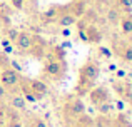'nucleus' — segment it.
Instances as JSON below:
<instances>
[{"mask_svg":"<svg viewBox=\"0 0 132 127\" xmlns=\"http://www.w3.org/2000/svg\"><path fill=\"white\" fill-rule=\"evenodd\" d=\"M5 102L0 100V127H5L7 124V117H5Z\"/></svg>","mask_w":132,"mask_h":127,"instance_id":"obj_26","label":"nucleus"},{"mask_svg":"<svg viewBox=\"0 0 132 127\" xmlns=\"http://www.w3.org/2000/svg\"><path fill=\"white\" fill-rule=\"evenodd\" d=\"M75 22H77V19L67 10V7L62 9L60 15L57 17V20H55V23H57L59 27H72V25H75Z\"/></svg>","mask_w":132,"mask_h":127,"instance_id":"obj_11","label":"nucleus"},{"mask_svg":"<svg viewBox=\"0 0 132 127\" xmlns=\"http://www.w3.org/2000/svg\"><path fill=\"white\" fill-rule=\"evenodd\" d=\"M0 77H2V69H0Z\"/></svg>","mask_w":132,"mask_h":127,"instance_id":"obj_39","label":"nucleus"},{"mask_svg":"<svg viewBox=\"0 0 132 127\" xmlns=\"http://www.w3.org/2000/svg\"><path fill=\"white\" fill-rule=\"evenodd\" d=\"M48 55H50L52 59H55V60H65V49H62L60 45H55V47H52V50H50Z\"/></svg>","mask_w":132,"mask_h":127,"instance_id":"obj_21","label":"nucleus"},{"mask_svg":"<svg viewBox=\"0 0 132 127\" xmlns=\"http://www.w3.org/2000/svg\"><path fill=\"white\" fill-rule=\"evenodd\" d=\"M7 95H9V92H7V89L5 87H3V85L2 84H0V100H5V99H7Z\"/></svg>","mask_w":132,"mask_h":127,"instance_id":"obj_31","label":"nucleus"},{"mask_svg":"<svg viewBox=\"0 0 132 127\" xmlns=\"http://www.w3.org/2000/svg\"><path fill=\"white\" fill-rule=\"evenodd\" d=\"M7 100H9V102H7L9 107L15 109V111H19V112H23L25 107H27V102H25V99H23V95L20 94V92L9 94V95H7Z\"/></svg>","mask_w":132,"mask_h":127,"instance_id":"obj_9","label":"nucleus"},{"mask_svg":"<svg viewBox=\"0 0 132 127\" xmlns=\"http://www.w3.org/2000/svg\"><path fill=\"white\" fill-rule=\"evenodd\" d=\"M27 84H29L32 94L37 97V102L42 100L45 95L48 94V85L44 80H40V79H27Z\"/></svg>","mask_w":132,"mask_h":127,"instance_id":"obj_6","label":"nucleus"},{"mask_svg":"<svg viewBox=\"0 0 132 127\" xmlns=\"http://www.w3.org/2000/svg\"><path fill=\"white\" fill-rule=\"evenodd\" d=\"M69 127H94V117L90 114H82L75 121L69 122Z\"/></svg>","mask_w":132,"mask_h":127,"instance_id":"obj_13","label":"nucleus"},{"mask_svg":"<svg viewBox=\"0 0 132 127\" xmlns=\"http://www.w3.org/2000/svg\"><path fill=\"white\" fill-rule=\"evenodd\" d=\"M114 127H132V122L129 121V117L124 112H119L117 117L114 119Z\"/></svg>","mask_w":132,"mask_h":127,"instance_id":"obj_20","label":"nucleus"},{"mask_svg":"<svg viewBox=\"0 0 132 127\" xmlns=\"http://www.w3.org/2000/svg\"><path fill=\"white\" fill-rule=\"evenodd\" d=\"M85 35H87L89 44H100L102 42V30L95 23H87L85 27Z\"/></svg>","mask_w":132,"mask_h":127,"instance_id":"obj_10","label":"nucleus"},{"mask_svg":"<svg viewBox=\"0 0 132 127\" xmlns=\"http://www.w3.org/2000/svg\"><path fill=\"white\" fill-rule=\"evenodd\" d=\"M22 80V75L19 72H15L12 67H3L2 69V77H0V84L7 89L9 94L19 92V85Z\"/></svg>","mask_w":132,"mask_h":127,"instance_id":"obj_4","label":"nucleus"},{"mask_svg":"<svg viewBox=\"0 0 132 127\" xmlns=\"http://www.w3.org/2000/svg\"><path fill=\"white\" fill-rule=\"evenodd\" d=\"M119 25H120V30H122L124 35H129V33L132 32V13H126V15H122Z\"/></svg>","mask_w":132,"mask_h":127,"instance_id":"obj_16","label":"nucleus"},{"mask_svg":"<svg viewBox=\"0 0 132 127\" xmlns=\"http://www.w3.org/2000/svg\"><path fill=\"white\" fill-rule=\"evenodd\" d=\"M97 112H99L100 115H110L116 109H114V102L112 100H107V102H102V104L97 105Z\"/></svg>","mask_w":132,"mask_h":127,"instance_id":"obj_19","label":"nucleus"},{"mask_svg":"<svg viewBox=\"0 0 132 127\" xmlns=\"http://www.w3.org/2000/svg\"><path fill=\"white\" fill-rule=\"evenodd\" d=\"M117 7L126 13H132V0H117Z\"/></svg>","mask_w":132,"mask_h":127,"instance_id":"obj_24","label":"nucleus"},{"mask_svg":"<svg viewBox=\"0 0 132 127\" xmlns=\"http://www.w3.org/2000/svg\"><path fill=\"white\" fill-rule=\"evenodd\" d=\"M100 75V67L95 60H87L80 69H79V80L75 85L77 95H87L89 90L95 85L97 79Z\"/></svg>","mask_w":132,"mask_h":127,"instance_id":"obj_1","label":"nucleus"},{"mask_svg":"<svg viewBox=\"0 0 132 127\" xmlns=\"http://www.w3.org/2000/svg\"><path fill=\"white\" fill-rule=\"evenodd\" d=\"M10 3H12V7L17 9V10L25 9V0H10Z\"/></svg>","mask_w":132,"mask_h":127,"instance_id":"obj_28","label":"nucleus"},{"mask_svg":"<svg viewBox=\"0 0 132 127\" xmlns=\"http://www.w3.org/2000/svg\"><path fill=\"white\" fill-rule=\"evenodd\" d=\"M112 89H114V92H116L119 97H122L124 92H126V82H122V80H114L112 82Z\"/></svg>","mask_w":132,"mask_h":127,"instance_id":"obj_22","label":"nucleus"},{"mask_svg":"<svg viewBox=\"0 0 132 127\" xmlns=\"http://www.w3.org/2000/svg\"><path fill=\"white\" fill-rule=\"evenodd\" d=\"M25 127H48V125H47V122H45L42 117L32 114V115H29V117H27Z\"/></svg>","mask_w":132,"mask_h":127,"instance_id":"obj_18","label":"nucleus"},{"mask_svg":"<svg viewBox=\"0 0 132 127\" xmlns=\"http://www.w3.org/2000/svg\"><path fill=\"white\" fill-rule=\"evenodd\" d=\"M109 70H110V72H116V70H117V65H116V64H110V65H109Z\"/></svg>","mask_w":132,"mask_h":127,"instance_id":"obj_36","label":"nucleus"},{"mask_svg":"<svg viewBox=\"0 0 132 127\" xmlns=\"http://www.w3.org/2000/svg\"><path fill=\"white\" fill-rule=\"evenodd\" d=\"M114 109H117V112H124V109H126V102H124L122 99H117L116 104H114Z\"/></svg>","mask_w":132,"mask_h":127,"instance_id":"obj_29","label":"nucleus"},{"mask_svg":"<svg viewBox=\"0 0 132 127\" xmlns=\"http://www.w3.org/2000/svg\"><path fill=\"white\" fill-rule=\"evenodd\" d=\"M127 37V44H130V45H132V32L129 33V35H126Z\"/></svg>","mask_w":132,"mask_h":127,"instance_id":"obj_37","label":"nucleus"},{"mask_svg":"<svg viewBox=\"0 0 132 127\" xmlns=\"http://www.w3.org/2000/svg\"><path fill=\"white\" fill-rule=\"evenodd\" d=\"M107 22L110 23V25H119L120 19H122V10L119 9V7H110L109 10H107V15H105Z\"/></svg>","mask_w":132,"mask_h":127,"instance_id":"obj_14","label":"nucleus"},{"mask_svg":"<svg viewBox=\"0 0 132 127\" xmlns=\"http://www.w3.org/2000/svg\"><path fill=\"white\" fill-rule=\"evenodd\" d=\"M94 127H114V119L110 115H97L94 117Z\"/></svg>","mask_w":132,"mask_h":127,"instance_id":"obj_17","label":"nucleus"},{"mask_svg":"<svg viewBox=\"0 0 132 127\" xmlns=\"http://www.w3.org/2000/svg\"><path fill=\"white\" fill-rule=\"evenodd\" d=\"M70 45H72L70 42H62V44H60V47H62V49H69Z\"/></svg>","mask_w":132,"mask_h":127,"instance_id":"obj_35","label":"nucleus"},{"mask_svg":"<svg viewBox=\"0 0 132 127\" xmlns=\"http://www.w3.org/2000/svg\"><path fill=\"white\" fill-rule=\"evenodd\" d=\"M67 72V64L65 60H55L48 54H45V64L42 69V75L50 80H60Z\"/></svg>","mask_w":132,"mask_h":127,"instance_id":"obj_2","label":"nucleus"},{"mask_svg":"<svg viewBox=\"0 0 132 127\" xmlns=\"http://www.w3.org/2000/svg\"><path fill=\"white\" fill-rule=\"evenodd\" d=\"M82 114H85V105H84V102H82L80 97H70L62 105V115H64L69 122L75 121V119Z\"/></svg>","mask_w":132,"mask_h":127,"instance_id":"obj_3","label":"nucleus"},{"mask_svg":"<svg viewBox=\"0 0 132 127\" xmlns=\"http://www.w3.org/2000/svg\"><path fill=\"white\" fill-rule=\"evenodd\" d=\"M79 37H80L82 42H87V35H85V30H79Z\"/></svg>","mask_w":132,"mask_h":127,"instance_id":"obj_33","label":"nucleus"},{"mask_svg":"<svg viewBox=\"0 0 132 127\" xmlns=\"http://www.w3.org/2000/svg\"><path fill=\"white\" fill-rule=\"evenodd\" d=\"M15 47L22 54H29L32 49V33L29 32H19V37L15 39Z\"/></svg>","mask_w":132,"mask_h":127,"instance_id":"obj_8","label":"nucleus"},{"mask_svg":"<svg viewBox=\"0 0 132 127\" xmlns=\"http://www.w3.org/2000/svg\"><path fill=\"white\" fill-rule=\"evenodd\" d=\"M19 32H20V30L13 29V27H9V29H7V39L13 44V42H15V39L19 37Z\"/></svg>","mask_w":132,"mask_h":127,"instance_id":"obj_25","label":"nucleus"},{"mask_svg":"<svg viewBox=\"0 0 132 127\" xmlns=\"http://www.w3.org/2000/svg\"><path fill=\"white\" fill-rule=\"evenodd\" d=\"M72 2H89V0H72Z\"/></svg>","mask_w":132,"mask_h":127,"instance_id":"obj_38","label":"nucleus"},{"mask_svg":"<svg viewBox=\"0 0 132 127\" xmlns=\"http://www.w3.org/2000/svg\"><path fill=\"white\" fill-rule=\"evenodd\" d=\"M67 10L79 20L80 17H84L85 12H87V2H72V3H69Z\"/></svg>","mask_w":132,"mask_h":127,"instance_id":"obj_12","label":"nucleus"},{"mask_svg":"<svg viewBox=\"0 0 132 127\" xmlns=\"http://www.w3.org/2000/svg\"><path fill=\"white\" fill-rule=\"evenodd\" d=\"M87 97H89L90 104L97 107V105L102 104V102L110 100V92H109V89H107L105 85H94V87L89 90Z\"/></svg>","mask_w":132,"mask_h":127,"instance_id":"obj_5","label":"nucleus"},{"mask_svg":"<svg viewBox=\"0 0 132 127\" xmlns=\"http://www.w3.org/2000/svg\"><path fill=\"white\" fill-rule=\"evenodd\" d=\"M60 12H62V7H59V5H52L50 9H47L44 12V20L45 22H55L57 20V17L60 15Z\"/></svg>","mask_w":132,"mask_h":127,"instance_id":"obj_15","label":"nucleus"},{"mask_svg":"<svg viewBox=\"0 0 132 127\" xmlns=\"http://www.w3.org/2000/svg\"><path fill=\"white\" fill-rule=\"evenodd\" d=\"M99 54L102 57H105V59H112V50L109 49V47H104V45H99Z\"/></svg>","mask_w":132,"mask_h":127,"instance_id":"obj_27","label":"nucleus"},{"mask_svg":"<svg viewBox=\"0 0 132 127\" xmlns=\"http://www.w3.org/2000/svg\"><path fill=\"white\" fill-rule=\"evenodd\" d=\"M120 99H122L127 105L132 107V84H126V92H124V95Z\"/></svg>","mask_w":132,"mask_h":127,"instance_id":"obj_23","label":"nucleus"},{"mask_svg":"<svg viewBox=\"0 0 132 127\" xmlns=\"http://www.w3.org/2000/svg\"><path fill=\"white\" fill-rule=\"evenodd\" d=\"M29 54H32L37 59L45 57V54H47V42L40 35H32V49H30Z\"/></svg>","mask_w":132,"mask_h":127,"instance_id":"obj_7","label":"nucleus"},{"mask_svg":"<svg viewBox=\"0 0 132 127\" xmlns=\"http://www.w3.org/2000/svg\"><path fill=\"white\" fill-rule=\"evenodd\" d=\"M116 74H117V77H119V79H124V77H126V70H120V69H117Z\"/></svg>","mask_w":132,"mask_h":127,"instance_id":"obj_34","label":"nucleus"},{"mask_svg":"<svg viewBox=\"0 0 132 127\" xmlns=\"http://www.w3.org/2000/svg\"><path fill=\"white\" fill-rule=\"evenodd\" d=\"M5 127H23V124H22V121H10L5 124Z\"/></svg>","mask_w":132,"mask_h":127,"instance_id":"obj_30","label":"nucleus"},{"mask_svg":"<svg viewBox=\"0 0 132 127\" xmlns=\"http://www.w3.org/2000/svg\"><path fill=\"white\" fill-rule=\"evenodd\" d=\"M60 33H62V37H70L72 32H70V29H69V27H62V32Z\"/></svg>","mask_w":132,"mask_h":127,"instance_id":"obj_32","label":"nucleus"}]
</instances>
